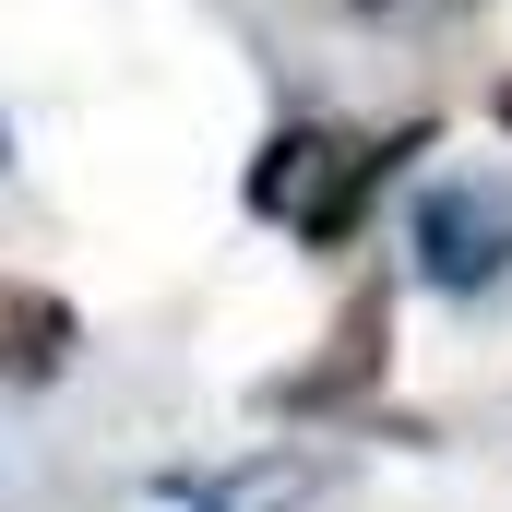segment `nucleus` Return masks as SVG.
Segmentation results:
<instances>
[{"label": "nucleus", "mask_w": 512, "mask_h": 512, "mask_svg": "<svg viewBox=\"0 0 512 512\" xmlns=\"http://www.w3.org/2000/svg\"><path fill=\"white\" fill-rule=\"evenodd\" d=\"M358 12H393V0H358Z\"/></svg>", "instance_id": "nucleus-8"}, {"label": "nucleus", "mask_w": 512, "mask_h": 512, "mask_svg": "<svg viewBox=\"0 0 512 512\" xmlns=\"http://www.w3.org/2000/svg\"><path fill=\"white\" fill-rule=\"evenodd\" d=\"M322 167H334V131H286V143L251 167V203L262 215H298V203L322 191Z\"/></svg>", "instance_id": "nucleus-5"}, {"label": "nucleus", "mask_w": 512, "mask_h": 512, "mask_svg": "<svg viewBox=\"0 0 512 512\" xmlns=\"http://www.w3.org/2000/svg\"><path fill=\"white\" fill-rule=\"evenodd\" d=\"M393 155H417V131H405V143H334L322 191L298 203V239H346V227L370 215V191H382V167H393Z\"/></svg>", "instance_id": "nucleus-3"}, {"label": "nucleus", "mask_w": 512, "mask_h": 512, "mask_svg": "<svg viewBox=\"0 0 512 512\" xmlns=\"http://www.w3.org/2000/svg\"><path fill=\"white\" fill-rule=\"evenodd\" d=\"M72 358V310L48 286H0V382H48Z\"/></svg>", "instance_id": "nucleus-4"}, {"label": "nucleus", "mask_w": 512, "mask_h": 512, "mask_svg": "<svg viewBox=\"0 0 512 512\" xmlns=\"http://www.w3.org/2000/svg\"><path fill=\"white\" fill-rule=\"evenodd\" d=\"M489 108H501V131H512V72H501V96H489Z\"/></svg>", "instance_id": "nucleus-7"}, {"label": "nucleus", "mask_w": 512, "mask_h": 512, "mask_svg": "<svg viewBox=\"0 0 512 512\" xmlns=\"http://www.w3.org/2000/svg\"><path fill=\"white\" fill-rule=\"evenodd\" d=\"M382 346H393V310H382V298H346L334 346H322L310 370H286V382H274V405H346V393L382 370Z\"/></svg>", "instance_id": "nucleus-2"}, {"label": "nucleus", "mask_w": 512, "mask_h": 512, "mask_svg": "<svg viewBox=\"0 0 512 512\" xmlns=\"http://www.w3.org/2000/svg\"><path fill=\"white\" fill-rule=\"evenodd\" d=\"M417 262H429L441 286H489V274L512 262V191H501V179H453V191H429Z\"/></svg>", "instance_id": "nucleus-1"}, {"label": "nucleus", "mask_w": 512, "mask_h": 512, "mask_svg": "<svg viewBox=\"0 0 512 512\" xmlns=\"http://www.w3.org/2000/svg\"><path fill=\"white\" fill-rule=\"evenodd\" d=\"M298 501H310V465H251V477L203 489V512H298Z\"/></svg>", "instance_id": "nucleus-6"}]
</instances>
